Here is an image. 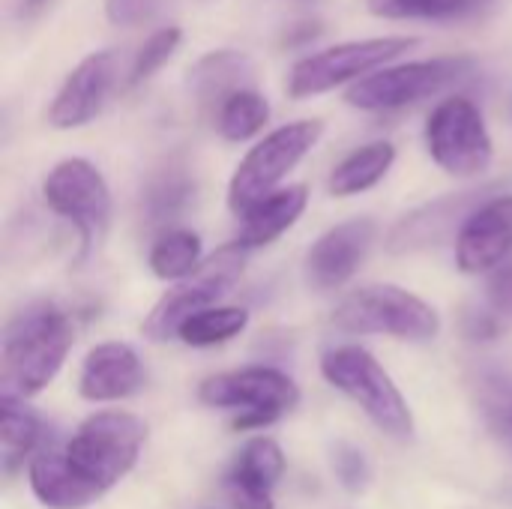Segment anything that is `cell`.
Wrapping results in <instances>:
<instances>
[{"label": "cell", "instance_id": "obj_5", "mask_svg": "<svg viewBox=\"0 0 512 509\" xmlns=\"http://www.w3.org/2000/svg\"><path fill=\"white\" fill-rule=\"evenodd\" d=\"M321 120H294L270 135H264L237 165L228 183V204L240 216L264 195L276 192L279 183L309 156V150L321 141Z\"/></svg>", "mask_w": 512, "mask_h": 509}, {"label": "cell", "instance_id": "obj_16", "mask_svg": "<svg viewBox=\"0 0 512 509\" xmlns=\"http://www.w3.org/2000/svg\"><path fill=\"white\" fill-rule=\"evenodd\" d=\"M144 387V363L126 342H102L81 363L78 393L87 402H117Z\"/></svg>", "mask_w": 512, "mask_h": 509}, {"label": "cell", "instance_id": "obj_20", "mask_svg": "<svg viewBox=\"0 0 512 509\" xmlns=\"http://www.w3.org/2000/svg\"><path fill=\"white\" fill-rule=\"evenodd\" d=\"M45 447V423L18 396L0 399V465L12 477Z\"/></svg>", "mask_w": 512, "mask_h": 509}, {"label": "cell", "instance_id": "obj_15", "mask_svg": "<svg viewBox=\"0 0 512 509\" xmlns=\"http://www.w3.org/2000/svg\"><path fill=\"white\" fill-rule=\"evenodd\" d=\"M117 81V54L114 51H96L84 57L60 84L57 96L48 108V123L54 129H78L90 123L105 99L111 96Z\"/></svg>", "mask_w": 512, "mask_h": 509}, {"label": "cell", "instance_id": "obj_13", "mask_svg": "<svg viewBox=\"0 0 512 509\" xmlns=\"http://www.w3.org/2000/svg\"><path fill=\"white\" fill-rule=\"evenodd\" d=\"M512 255V195H498L471 210L456 237V267L468 276L495 273Z\"/></svg>", "mask_w": 512, "mask_h": 509}, {"label": "cell", "instance_id": "obj_17", "mask_svg": "<svg viewBox=\"0 0 512 509\" xmlns=\"http://www.w3.org/2000/svg\"><path fill=\"white\" fill-rule=\"evenodd\" d=\"M306 204H309V189L303 183H294L288 189H276V192L264 195L261 201H255L249 210L240 213L243 222L237 231V243L249 252L270 246L303 216Z\"/></svg>", "mask_w": 512, "mask_h": 509}, {"label": "cell", "instance_id": "obj_25", "mask_svg": "<svg viewBox=\"0 0 512 509\" xmlns=\"http://www.w3.org/2000/svg\"><path fill=\"white\" fill-rule=\"evenodd\" d=\"M246 324H249V312L243 306H210L189 315L180 324L177 339L189 348H213L240 336Z\"/></svg>", "mask_w": 512, "mask_h": 509}, {"label": "cell", "instance_id": "obj_8", "mask_svg": "<svg viewBox=\"0 0 512 509\" xmlns=\"http://www.w3.org/2000/svg\"><path fill=\"white\" fill-rule=\"evenodd\" d=\"M471 72L474 60L468 57H435L402 66H381L366 78L354 81L345 93V102L360 111H396L444 93Z\"/></svg>", "mask_w": 512, "mask_h": 509}, {"label": "cell", "instance_id": "obj_3", "mask_svg": "<svg viewBox=\"0 0 512 509\" xmlns=\"http://www.w3.org/2000/svg\"><path fill=\"white\" fill-rule=\"evenodd\" d=\"M333 327L351 336H393L402 342H432L441 315L417 294L378 282L351 291L333 312Z\"/></svg>", "mask_w": 512, "mask_h": 509}, {"label": "cell", "instance_id": "obj_34", "mask_svg": "<svg viewBox=\"0 0 512 509\" xmlns=\"http://www.w3.org/2000/svg\"><path fill=\"white\" fill-rule=\"evenodd\" d=\"M48 3H51V0H21V15L33 18V15H39Z\"/></svg>", "mask_w": 512, "mask_h": 509}, {"label": "cell", "instance_id": "obj_19", "mask_svg": "<svg viewBox=\"0 0 512 509\" xmlns=\"http://www.w3.org/2000/svg\"><path fill=\"white\" fill-rule=\"evenodd\" d=\"M252 78H255V63H252V57L243 54V51L222 48V51L204 54V57L189 69V90H192L195 102H198L204 111L216 114L219 105H222L231 93L249 87Z\"/></svg>", "mask_w": 512, "mask_h": 509}, {"label": "cell", "instance_id": "obj_18", "mask_svg": "<svg viewBox=\"0 0 512 509\" xmlns=\"http://www.w3.org/2000/svg\"><path fill=\"white\" fill-rule=\"evenodd\" d=\"M27 483L33 498L48 509H84L99 501V495L69 468L63 450L42 447L27 465Z\"/></svg>", "mask_w": 512, "mask_h": 509}, {"label": "cell", "instance_id": "obj_9", "mask_svg": "<svg viewBox=\"0 0 512 509\" xmlns=\"http://www.w3.org/2000/svg\"><path fill=\"white\" fill-rule=\"evenodd\" d=\"M426 147L450 177H480L495 159V141L480 108L468 96H447L435 105L426 123Z\"/></svg>", "mask_w": 512, "mask_h": 509}, {"label": "cell", "instance_id": "obj_31", "mask_svg": "<svg viewBox=\"0 0 512 509\" xmlns=\"http://www.w3.org/2000/svg\"><path fill=\"white\" fill-rule=\"evenodd\" d=\"M489 303L495 312L512 315V264H501L489 279Z\"/></svg>", "mask_w": 512, "mask_h": 509}, {"label": "cell", "instance_id": "obj_32", "mask_svg": "<svg viewBox=\"0 0 512 509\" xmlns=\"http://www.w3.org/2000/svg\"><path fill=\"white\" fill-rule=\"evenodd\" d=\"M228 504L234 509H273V495L270 492H252L240 486H225Z\"/></svg>", "mask_w": 512, "mask_h": 509}, {"label": "cell", "instance_id": "obj_27", "mask_svg": "<svg viewBox=\"0 0 512 509\" xmlns=\"http://www.w3.org/2000/svg\"><path fill=\"white\" fill-rule=\"evenodd\" d=\"M495 0H372V12L384 18H426V21H453L471 18L489 9Z\"/></svg>", "mask_w": 512, "mask_h": 509}, {"label": "cell", "instance_id": "obj_28", "mask_svg": "<svg viewBox=\"0 0 512 509\" xmlns=\"http://www.w3.org/2000/svg\"><path fill=\"white\" fill-rule=\"evenodd\" d=\"M180 39H183L180 27H162V30H156V33L138 48V54H135V60H132V69H129V84L135 87V84L147 81L150 75H156V72L174 57Z\"/></svg>", "mask_w": 512, "mask_h": 509}, {"label": "cell", "instance_id": "obj_14", "mask_svg": "<svg viewBox=\"0 0 512 509\" xmlns=\"http://www.w3.org/2000/svg\"><path fill=\"white\" fill-rule=\"evenodd\" d=\"M483 195L486 192H477V189L453 192V195L435 198V201L411 210L387 234V249L393 255H411V252L444 246L450 237H459V231H462L465 219L471 216V210L477 204H483Z\"/></svg>", "mask_w": 512, "mask_h": 509}, {"label": "cell", "instance_id": "obj_23", "mask_svg": "<svg viewBox=\"0 0 512 509\" xmlns=\"http://www.w3.org/2000/svg\"><path fill=\"white\" fill-rule=\"evenodd\" d=\"M150 270L162 282H180L201 267V237L189 228H165L150 249Z\"/></svg>", "mask_w": 512, "mask_h": 509}, {"label": "cell", "instance_id": "obj_33", "mask_svg": "<svg viewBox=\"0 0 512 509\" xmlns=\"http://www.w3.org/2000/svg\"><path fill=\"white\" fill-rule=\"evenodd\" d=\"M498 321H495V315H486V312H477V315H468V321H465V333H468V339H477V342H483V339H495L498 336Z\"/></svg>", "mask_w": 512, "mask_h": 509}, {"label": "cell", "instance_id": "obj_26", "mask_svg": "<svg viewBox=\"0 0 512 509\" xmlns=\"http://www.w3.org/2000/svg\"><path fill=\"white\" fill-rule=\"evenodd\" d=\"M213 120H216V129H219V135H222L225 141L240 144V141L255 138V135L267 126V120H270V105H267V99H264L258 90L243 87V90L231 93V96L219 105V111L213 114Z\"/></svg>", "mask_w": 512, "mask_h": 509}, {"label": "cell", "instance_id": "obj_12", "mask_svg": "<svg viewBox=\"0 0 512 509\" xmlns=\"http://www.w3.org/2000/svg\"><path fill=\"white\" fill-rule=\"evenodd\" d=\"M375 237H378V225L372 219H351L324 231L306 252L303 261L306 282L315 291L342 288L345 282L354 279V273L366 261Z\"/></svg>", "mask_w": 512, "mask_h": 509}, {"label": "cell", "instance_id": "obj_21", "mask_svg": "<svg viewBox=\"0 0 512 509\" xmlns=\"http://www.w3.org/2000/svg\"><path fill=\"white\" fill-rule=\"evenodd\" d=\"M396 162V147L390 141H372L357 150H351L330 174V195L351 198L372 186H378Z\"/></svg>", "mask_w": 512, "mask_h": 509}, {"label": "cell", "instance_id": "obj_24", "mask_svg": "<svg viewBox=\"0 0 512 509\" xmlns=\"http://www.w3.org/2000/svg\"><path fill=\"white\" fill-rule=\"evenodd\" d=\"M192 192H195V183L186 174V168H180V165H168L165 171L150 177V183L144 189V201H141L147 225L174 222L189 207Z\"/></svg>", "mask_w": 512, "mask_h": 509}, {"label": "cell", "instance_id": "obj_35", "mask_svg": "<svg viewBox=\"0 0 512 509\" xmlns=\"http://www.w3.org/2000/svg\"><path fill=\"white\" fill-rule=\"evenodd\" d=\"M510 114H512V108H510Z\"/></svg>", "mask_w": 512, "mask_h": 509}, {"label": "cell", "instance_id": "obj_6", "mask_svg": "<svg viewBox=\"0 0 512 509\" xmlns=\"http://www.w3.org/2000/svg\"><path fill=\"white\" fill-rule=\"evenodd\" d=\"M198 399L207 408H237L234 432L264 429L279 423L288 411L297 408L300 390L297 384L270 366H249L237 372L210 375L198 387Z\"/></svg>", "mask_w": 512, "mask_h": 509}, {"label": "cell", "instance_id": "obj_2", "mask_svg": "<svg viewBox=\"0 0 512 509\" xmlns=\"http://www.w3.org/2000/svg\"><path fill=\"white\" fill-rule=\"evenodd\" d=\"M147 423L129 411H99L87 417L63 447L69 468L102 498L141 459Z\"/></svg>", "mask_w": 512, "mask_h": 509}, {"label": "cell", "instance_id": "obj_11", "mask_svg": "<svg viewBox=\"0 0 512 509\" xmlns=\"http://www.w3.org/2000/svg\"><path fill=\"white\" fill-rule=\"evenodd\" d=\"M417 45L420 42L414 36H375V39H357V42L324 48L294 63L288 75V93L294 99H309L336 90L348 81L366 78L369 72L387 66L390 60L402 57Z\"/></svg>", "mask_w": 512, "mask_h": 509}, {"label": "cell", "instance_id": "obj_29", "mask_svg": "<svg viewBox=\"0 0 512 509\" xmlns=\"http://www.w3.org/2000/svg\"><path fill=\"white\" fill-rule=\"evenodd\" d=\"M333 471H336V480L351 492V495H360L369 480H372V471H369V462L360 450L348 447V444H339L333 450Z\"/></svg>", "mask_w": 512, "mask_h": 509}, {"label": "cell", "instance_id": "obj_1", "mask_svg": "<svg viewBox=\"0 0 512 509\" xmlns=\"http://www.w3.org/2000/svg\"><path fill=\"white\" fill-rule=\"evenodd\" d=\"M75 345L72 318L54 303H33L3 330L0 387L3 396L30 399L42 393L63 369Z\"/></svg>", "mask_w": 512, "mask_h": 509}, {"label": "cell", "instance_id": "obj_7", "mask_svg": "<svg viewBox=\"0 0 512 509\" xmlns=\"http://www.w3.org/2000/svg\"><path fill=\"white\" fill-rule=\"evenodd\" d=\"M249 249H243L237 240L222 246L219 252H213L207 261H201V267L195 273H189L186 279L174 282V288L150 309V315L141 324V333L150 342H168L177 336L180 324L201 312L216 306L243 276V264H246Z\"/></svg>", "mask_w": 512, "mask_h": 509}, {"label": "cell", "instance_id": "obj_10", "mask_svg": "<svg viewBox=\"0 0 512 509\" xmlns=\"http://www.w3.org/2000/svg\"><path fill=\"white\" fill-rule=\"evenodd\" d=\"M45 204L66 219L81 240V258H87L105 237L111 222V189L102 177V171L81 159H63L57 162L45 183H42Z\"/></svg>", "mask_w": 512, "mask_h": 509}, {"label": "cell", "instance_id": "obj_30", "mask_svg": "<svg viewBox=\"0 0 512 509\" xmlns=\"http://www.w3.org/2000/svg\"><path fill=\"white\" fill-rule=\"evenodd\" d=\"M162 0H105V15L117 27H138L159 12Z\"/></svg>", "mask_w": 512, "mask_h": 509}, {"label": "cell", "instance_id": "obj_22", "mask_svg": "<svg viewBox=\"0 0 512 509\" xmlns=\"http://www.w3.org/2000/svg\"><path fill=\"white\" fill-rule=\"evenodd\" d=\"M285 474V453L273 438H255L249 441L234 468L228 471L225 486H240V489H252V492H273V486L282 480Z\"/></svg>", "mask_w": 512, "mask_h": 509}, {"label": "cell", "instance_id": "obj_4", "mask_svg": "<svg viewBox=\"0 0 512 509\" xmlns=\"http://www.w3.org/2000/svg\"><path fill=\"white\" fill-rule=\"evenodd\" d=\"M321 375L330 387H336L354 405H360L363 414L390 438L408 441L414 435V414L402 390L366 348L357 345L330 348L321 357Z\"/></svg>", "mask_w": 512, "mask_h": 509}]
</instances>
